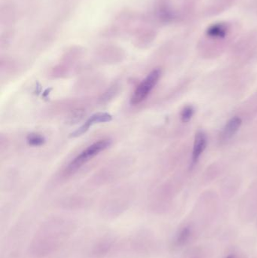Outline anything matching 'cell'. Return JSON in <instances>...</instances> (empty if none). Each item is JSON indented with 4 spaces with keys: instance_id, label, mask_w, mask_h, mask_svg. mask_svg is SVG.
I'll return each mask as SVG.
<instances>
[{
    "instance_id": "10",
    "label": "cell",
    "mask_w": 257,
    "mask_h": 258,
    "mask_svg": "<svg viewBox=\"0 0 257 258\" xmlns=\"http://www.w3.org/2000/svg\"><path fill=\"white\" fill-rule=\"evenodd\" d=\"M110 247L111 243L110 241H102V242H100V243L96 247L94 254L97 255L102 256V255H105V254H107V252H108Z\"/></svg>"
},
{
    "instance_id": "7",
    "label": "cell",
    "mask_w": 257,
    "mask_h": 258,
    "mask_svg": "<svg viewBox=\"0 0 257 258\" xmlns=\"http://www.w3.org/2000/svg\"><path fill=\"white\" fill-rule=\"evenodd\" d=\"M191 237V229L189 227H184L179 231L178 234L174 240V243L177 246H183L189 241Z\"/></svg>"
},
{
    "instance_id": "4",
    "label": "cell",
    "mask_w": 257,
    "mask_h": 258,
    "mask_svg": "<svg viewBox=\"0 0 257 258\" xmlns=\"http://www.w3.org/2000/svg\"><path fill=\"white\" fill-rule=\"evenodd\" d=\"M112 119V116L110 114H107V113H98V114H94V115L92 116L80 128H78L75 132H73L71 134V137L76 138V137L81 136L85 132H88L89 128L94 124L110 122Z\"/></svg>"
},
{
    "instance_id": "13",
    "label": "cell",
    "mask_w": 257,
    "mask_h": 258,
    "mask_svg": "<svg viewBox=\"0 0 257 258\" xmlns=\"http://www.w3.org/2000/svg\"><path fill=\"white\" fill-rule=\"evenodd\" d=\"M236 258V256H235V255H229V256H228L227 258Z\"/></svg>"
},
{
    "instance_id": "9",
    "label": "cell",
    "mask_w": 257,
    "mask_h": 258,
    "mask_svg": "<svg viewBox=\"0 0 257 258\" xmlns=\"http://www.w3.org/2000/svg\"><path fill=\"white\" fill-rule=\"evenodd\" d=\"M194 114H195V109L192 106H185L181 112V121L184 123L189 122L193 117Z\"/></svg>"
},
{
    "instance_id": "2",
    "label": "cell",
    "mask_w": 257,
    "mask_h": 258,
    "mask_svg": "<svg viewBox=\"0 0 257 258\" xmlns=\"http://www.w3.org/2000/svg\"><path fill=\"white\" fill-rule=\"evenodd\" d=\"M162 76V70L159 68L155 69L149 73L142 82L136 88L130 99L132 105H138L148 98L150 92L157 85Z\"/></svg>"
},
{
    "instance_id": "11",
    "label": "cell",
    "mask_w": 257,
    "mask_h": 258,
    "mask_svg": "<svg viewBox=\"0 0 257 258\" xmlns=\"http://www.w3.org/2000/svg\"><path fill=\"white\" fill-rule=\"evenodd\" d=\"M118 88H119V87L117 86L116 85L111 87V88H110V89H108V90L104 94V95H102V97L100 98V101L102 102V103H104V102H107L108 100L112 99V98L115 96V93L118 92Z\"/></svg>"
},
{
    "instance_id": "12",
    "label": "cell",
    "mask_w": 257,
    "mask_h": 258,
    "mask_svg": "<svg viewBox=\"0 0 257 258\" xmlns=\"http://www.w3.org/2000/svg\"><path fill=\"white\" fill-rule=\"evenodd\" d=\"M84 116V110L82 109H78V110H74L72 115L70 116V122H78L80 121L81 119Z\"/></svg>"
},
{
    "instance_id": "5",
    "label": "cell",
    "mask_w": 257,
    "mask_h": 258,
    "mask_svg": "<svg viewBox=\"0 0 257 258\" xmlns=\"http://www.w3.org/2000/svg\"><path fill=\"white\" fill-rule=\"evenodd\" d=\"M242 125V119L239 117H232L222 128L221 131L220 139L222 141L230 140L234 135L239 132V128Z\"/></svg>"
},
{
    "instance_id": "3",
    "label": "cell",
    "mask_w": 257,
    "mask_h": 258,
    "mask_svg": "<svg viewBox=\"0 0 257 258\" xmlns=\"http://www.w3.org/2000/svg\"><path fill=\"white\" fill-rule=\"evenodd\" d=\"M207 136L202 131H199L194 139L193 148H192V162L190 168H193L199 162V159L207 147Z\"/></svg>"
},
{
    "instance_id": "1",
    "label": "cell",
    "mask_w": 257,
    "mask_h": 258,
    "mask_svg": "<svg viewBox=\"0 0 257 258\" xmlns=\"http://www.w3.org/2000/svg\"><path fill=\"white\" fill-rule=\"evenodd\" d=\"M110 144L111 140L109 139H103L92 143L69 164L64 171V174L66 175H71L75 173L92 159L94 158L99 153L108 148Z\"/></svg>"
},
{
    "instance_id": "8",
    "label": "cell",
    "mask_w": 257,
    "mask_h": 258,
    "mask_svg": "<svg viewBox=\"0 0 257 258\" xmlns=\"http://www.w3.org/2000/svg\"><path fill=\"white\" fill-rule=\"evenodd\" d=\"M27 143L32 147H39L44 144L45 139L42 135L37 133L30 134L27 138Z\"/></svg>"
},
{
    "instance_id": "6",
    "label": "cell",
    "mask_w": 257,
    "mask_h": 258,
    "mask_svg": "<svg viewBox=\"0 0 257 258\" xmlns=\"http://www.w3.org/2000/svg\"><path fill=\"white\" fill-rule=\"evenodd\" d=\"M229 32V26L225 23H215L208 27L206 34L210 38H225Z\"/></svg>"
}]
</instances>
